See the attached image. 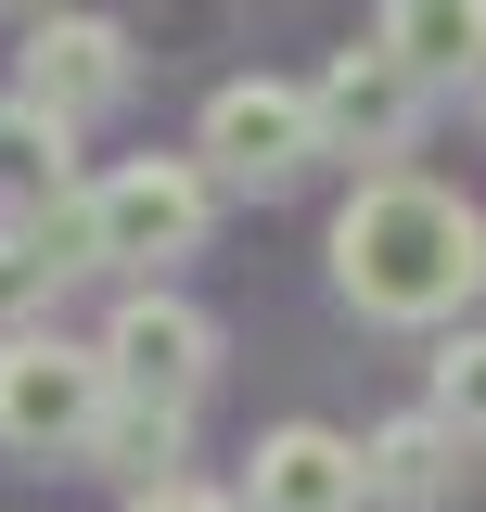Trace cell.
I'll use <instances>...</instances> for the list:
<instances>
[{
    "instance_id": "obj_4",
    "label": "cell",
    "mask_w": 486,
    "mask_h": 512,
    "mask_svg": "<svg viewBox=\"0 0 486 512\" xmlns=\"http://www.w3.org/2000/svg\"><path fill=\"white\" fill-rule=\"evenodd\" d=\"M103 397H116L103 346H64V333H13L0 346V448H90Z\"/></svg>"
},
{
    "instance_id": "obj_15",
    "label": "cell",
    "mask_w": 486,
    "mask_h": 512,
    "mask_svg": "<svg viewBox=\"0 0 486 512\" xmlns=\"http://www.w3.org/2000/svg\"><path fill=\"white\" fill-rule=\"evenodd\" d=\"M128 512H243V500H218V487H192V474H167V487H128Z\"/></svg>"
},
{
    "instance_id": "obj_11",
    "label": "cell",
    "mask_w": 486,
    "mask_h": 512,
    "mask_svg": "<svg viewBox=\"0 0 486 512\" xmlns=\"http://www.w3.org/2000/svg\"><path fill=\"white\" fill-rule=\"evenodd\" d=\"M448 487H461V436H448L435 410H410V423H384V436H371V500L448 512Z\"/></svg>"
},
{
    "instance_id": "obj_8",
    "label": "cell",
    "mask_w": 486,
    "mask_h": 512,
    "mask_svg": "<svg viewBox=\"0 0 486 512\" xmlns=\"http://www.w3.org/2000/svg\"><path fill=\"white\" fill-rule=\"evenodd\" d=\"M26 103H52L64 128L128 103V26L116 13H39V39H26Z\"/></svg>"
},
{
    "instance_id": "obj_13",
    "label": "cell",
    "mask_w": 486,
    "mask_h": 512,
    "mask_svg": "<svg viewBox=\"0 0 486 512\" xmlns=\"http://www.w3.org/2000/svg\"><path fill=\"white\" fill-rule=\"evenodd\" d=\"M52 282H64V256L39 244V231H0V346H13L26 320L52 308Z\"/></svg>"
},
{
    "instance_id": "obj_3",
    "label": "cell",
    "mask_w": 486,
    "mask_h": 512,
    "mask_svg": "<svg viewBox=\"0 0 486 512\" xmlns=\"http://www.w3.org/2000/svg\"><path fill=\"white\" fill-rule=\"evenodd\" d=\"M205 180H231V192H282L307 180V154H333L320 141V103H307L295 77H231L218 103H205Z\"/></svg>"
},
{
    "instance_id": "obj_17",
    "label": "cell",
    "mask_w": 486,
    "mask_h": 512,
    "mask_svg": "<svg viewBox=\"0 0 486 512\" xmlns=\"http://www.w3.org/2000/svg\"><path fill=\"white\" fill-rule=\"evenodd\" d=\"M0 13H52V0H0Z\"/></svg>"
},
{
    "instance_id": "obj_10",
    "label": "cell",
    "mask_w": 486,
    "mask_h": 512,
    "mask_svg": "<svg viewBox=\"0 0 486 512\" xmlns=\"http://www.w3.org/2000/svg\"><path fill=\"white\" fill-rule=\"evenodd\" d=\"M64 192H77V128H64L52 103H0V205L52 218Z\"/></svg>"
},
{
    "instance_id": "obj_12",
    "label": "cell",
    "mask_w": 486,
    "mask_h": 512,
    "mask_svg": "<svg viewBox=\"0 0 486 512\" xmlns=\"http://www.w3.org/2000/svg\"><path fill=\"white\" fill-rule=\"evenodd\" d=\"M384 52L410 64V77H461V64L486 52V0H384Z\"/></svg>"
},
{
    "instance_id": "obj_7",
    "label": "cell",
    "mask_w": 486,
    "mask_h": 512,
    "mask_svg": "<svg viewBox=\"0 0 486 512\" xmlns=\"http://www.w3.org/2000/svg\"><path fill=\"white\" fill-rule=\"evenodd\" d=\"M371 500V448L333 436V423H282L256 436V474H243V512H359Z\"/></svg>"
},
{
    "instance_id": "obj_9",
    "label": "cell",
    "mask_w": 486,
    "mask_h": 512,
    "mask_svg": "<svg viewBox=\"0 0 486 512\" xmlns=\"http://www.w3.org/2000/svg\"><path fill=\"white\" fill-rule=\"evenodd\" d=\"M180 448H192V410L180 397H103V423H90V474H128V487H167L180 474Z\"/></svg>"
},
{
    "instance_id": "obj_1",
    "label": "cell",
    "mask_w": 486,
    "mask_h": 512,
    "mask_svg": "<svg viewBox=\"0 0 486 512\" xmlns=\"http://www.w3.org/2000/svg\"><path fill=\"white\" fill-rule=\"evenodd\" d=\"M333 282L359 320H448L486 282V218L448 180H359L333 205Z\"/></svg>"
},
{
    "instance_id": "obj_16",
    "label": "cell",
    "mask_w": 486,
    "mask_h": 512,
    "mask_svg": "<svg viewBox=\"0 0 486 512\" xmlns=\"http://www.w3.org/2000/svg\"><path fill=\"white\" fill-rule=\"evenodd\" d=\"M461 90H474V116H486V52H474V64H461Z\"/></svg>"
},
{
    "instance_id": "obj_2",
    "label": "cell",
    "mask_w": 486,
    "mask_h": 512,
    "mask_svg": "<svg viewBox=\"0 0 486 512\" xmlns=\"http://www.w3.org/2000/svg\"><path fill=\"white\" fill-rule=\"evenodd\" d=\"M205 218H218V180L192 154H128L116 180L64 192L39 218V244L64 269H180V256H205Z\"/></svg>"
},
{
    "instance_id": "obj_5",
    "label": "cell",
    "mask_w": 486,
    "mask_h": 512,
    "mask_svg": "<svg viewBox=\"0 0 486 512\" xmlns=\"http://www.w3.org/2000/svg\"><path fill=\"white\" fill-rule=\"evenodd\" d=\"M320 141L333 154H371V180H397V154H410V128H423V77L384 52V39H346V52L320 64Z\"/></svg>"
},
{
    "instance_id": "obj_14",
    "label": "cell",
    "mask_w": 486,
    "mask_h": 512,
    "mask_svg": "<svg viewBox=\"0 0 486 512\" xmlns=\"http://www.w3.org/2000/svg\"><path fill=\"white\" fill-rule=\"evenodd\" d=\"M435 423L448 436H486V333H448L435 346Z\"/></svg>"
},
{
    "instance_id": "obj_6",
    "label": "cell",
    "mask_w": 486,
    "mask_h": 512,
    "mask_svg": "<svg viewBox=\"0 0 486 512\" xmlns=\"http://www.w3.org/2000/svg\"><path fill=\"white\" fill-rule=\"evenodd\" d=\"M103 372H116V397H205V384H218V320L192 308V295H154V282H141V295H128L116 308V333H103Z\"/></svg>"
}]
</instances>
